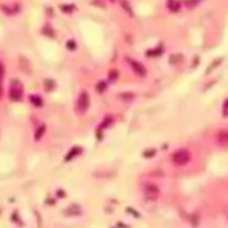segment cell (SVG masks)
Instances as JSON below:
<instances>
[{
  "mask_svg": "<svg viewBox=\"0 0 228 228\" xmlns=\"http://www.w3.org/2000/svg\"><path fill=\"white\" fill-rule=\"evenodd\" d=\"M22 96V83L19 80H11L10 97L15 101H20Z\"/></svg>",
  "mask_w": 228,
  "mask_h": 228,
  "instance_id": "cell-1",
  "label": "cell"
},
{
  "mask_svg": "<svg viewBox=\"0 0 228 228\" xmlns=\"http://www.w3.org/2000/svg\"><path fill=\"white\" fill-rule=\"evenodd\" d=\"M110 80L111 81H113V80H116L117 77H118V71L117 70H112V71H110Z\"/></svg>",
  "mask_w": 228,
  "mask_h": 228,
  "instance_id": "cell-14",
  "label": "cell"
},
{
  "mask_svg": "<svg viewBox=\"0 0 228 228\" xmlns=\"http://www.w3.org/2000/svg\"><path fill=\"white\" fill-rule=\"evenodd\" d=\"M121 97H122V98H128V100H131V98H133V94H121Z\"/></svg>",
  "mask_w": 228,
  "mask_h": 228,
  "instance_id": "cell-19",
  "label": "cell"
},
{
  "mask_svg": "<svg viewBox=\"0 0 228 228\" xmlns=\"http://www.w3.org/2000/svg\"><path fill=\"white\" fill-rule=\"evenodd\" d=\"M30 101H31L34 105H36V106H42V100L40 97H36V96H30Z\"/></svg>",
  "mask_w": 228,
  "mask_h": 228,
  "instance_id": "cell-10",
  "label": "cell"
},
{
  "mask_svg": "<svg viewBox=\"0 0 228 228\" xmlns=\"http://www.w3.org/2000/svg\"><path fill=\"white\" fill-rule=\"evenodd\" d=\"M106 87H107V83H106L105 81L98 82V83H97V86H96V89H97L98 92H104V91L106 90Z\"/></svg>",
  "mask_w": 228,
  "mask_h": 228,
  "instance_id": "cell-12",
  "label": "cell"
},
{
  "mask_svg": "<svg viewBox=\"0 0 228 228\" xmlns=\"http://www.w3.org/2000/svg\"><path fill=\"white\" fill-rule=\"evenodd\" d=\"M66 46H67V49H70V50H75L76 49V42L74 40H69L66 42Z\"/></svg>",
  "mask_w": 228,
  "mask_h": 228,
  "instance_id": "cell-15",
  "label": "cell"
},
{
  "mask_svg": "<svg viewBox=\"0 0 228 228\" xmlns=\"http://www.w3.org/2000/svg\"><path fill=\"white\" fill-rule=\"evenodd\" d=\"M127 211H128V212H131V213H133V216H136V217H139V213H137V212H136V211H132L131 208H127Z\"/></svg>",
  "mask_w": 228,
  "mask_h": 228,
  "instance_id": "cell-23",
  "label": "cell"
},
{
  "mask_svg": "<svg viewBox=\"0 0 228 228\" xmlns=\"http://www.w3.org/2000/svg\"><path fill=\"white\" fill-rule=\"evenodd\" d=\"M60 7H61V10H63V11H71L75 6H74V5H70V6H66V5H65V6H64V5H60Z\"/></svg>",
  "mask_w": 228,
  "mask_h": 228,
  "instance_id": "cell-18",
  "label": "cell"
},
{
  "mask_svg": "<svg viewBox=\"0 0 228 228\" xmlns=\"http://www.w3.org/2000/svg\"><path fill=\"white\" fill-rule=\"evenodd\" d=\"M182 60V56L180 55V54H177V55H172L171 57H170V64H172V65H176V64H178L180 61Z\"/></svg>",
  "mask_w": 228,
  "mask_h": 228,
  "instance_id": "cell-9",
  "label": "cell"
},
{
  "mask_svg": "<svg viewBox=\"0 0 228 228\" xmlns=\"http://www.w3.org/2000/svg\"><path fill=\"white\" fill-rule=\"evenodd\" d=\"M156 155V150H148V151H145L143 152V156L145 157H152Z\"/></svg>",
  "mask_w": 228,
  "mask_h": 228,
  "instance_id": "cell-16",
  "label": "cell"
},
{
  "mask_svg": "<svg viewBox=\"0 0 228 228\" xmlns=\"http://www.w3.org/2000/svg\"><path fill=\"white\" fill-rule=\"evenodd\" d=\"M89 105H90V98H89V95L87 92H82L77 100V110L79 112H85L87 109H89Z\"/></svg>",
  "mask_w": 228,
  "mask_h": 228,
  "instance_id": "cell-3",
  "label": "cell"
},
{
  "mask_svg": "<svg viewBox=\"0 0 228 228\" xmlns=\"http://www.w3.org/2000/svg\"><path fill=\"white\" fill-rule=\"evenodd\" d=\"M45 87H46L48 91H50L55 87V82L52 80H45Z\"/></svg>",
  "mask_w": 228,
  "mask_h": 228,
  "instance_id": "cell-13",
  "label": "cell"
},
{
  "mask_svg": "<svg viewBox=\"0 0 228 228\" xmlns=\"http://www.w3.org/2000/svg\"><path fill=\"white\" fill-rule=\"evenodd\" d=\"M80 152H81V148H80V147H75V148L71 150V152L69 153V156H67L65 159H66V161H70V159H71L74 156H77V153H80Z\"/></svg>",
  "mask_w": 228,
  "mask_h": 228,
  "instance_id": "cell-8",
  "label": "cell"
},
{
  "mask_svg": "<svg viewBox=\"0 0 228 228\" xmlns=\"http://www.w3.org/2000/svg\"><path fill=\"white\" fill-rule=\"evenodd\" d=\"M45 131H46V127H45V125H41L39 128H37V131H36V133H35V140L39 141V140L42 137V136H44Z\"/></svg>",
  "mask_w": 228,
  "mask_h": 228,
  "instance_id": "cell-7",
  "label": "cell"
},
{
  "mask_svg": "<svg viewBox=\"0 0 228 228\" xmlns=\"http://www.w3.org/2000/svg\"><path fill=\"white\" fill-rule=\"evenodd\" d=\"M189 158H191L189 152L186 151V150H181V151L176 152V153L173 155L172 162H173L174 165H177V166H183V165H186V163L189 161Z\"/></svg>",
  "mask_w": 228,
  "mask_h": 228,
  "instance_id": "cell-2",
  "label": "cell"
},
{
  "mask_svg": "<svg viewBox=\"0 0 228 228\" xmlns=\"http://www.w3.org/2000/svg\"><path fill=\"white\" fill-rule=\"evenodd\" d=\"M161 52H162V49H158V50H155V51H148V55L152 56V54L157 55V54H161ZM155 55H153V56H155Z\"/></svg>",
  "mask_w": 228,
  "mask_h": 228,
  "instance_id": "cell-21",
  "label": "cell"
},
{
  "mask_svg": "<svg viewBox=\"0 0 228 228\" xmlns=\"http://www.w3.org/2000/svg\"><path fill=\"white\" fill-rule=\"evenodd\" d=\"M122 6H124V9H126L127 13L130 14V16H132V10H131V7L128 6V3L127 1H122Z\"/></svg>",
  "mask_w": 228,
  "mask_h": 228,
  "instance_id": "cell-17",
  "label": "cell"
},
{
  "mask_svg": "<svg viewBox=\"0 0 228 228\" xmlns=\"http://www.w3.org/2000/svg\"><path fill=\"white\" fill-rule=\"evenodd\" d=\"M131 66H132V70L137 74V75H140V76H145L146 75V69L143 67L140 63H131Z\"/></svg>",
  "mask_w": 228,
  "mask_h": 228,
  "instance_id": "cell-4",
  "label": "cell"
},
{
  "mask_svg": "<svg viewBox=\"0 0 228 228\" xmlns=\"http://www.w3.org/2000/svg\"><path fill=\"white\" fill-rule=\"evenodd\" d=\"M44 33H45V34H49V36H54V33H52V30H51V29H49L48 26L44 29Z\"/></svg>",
  "mask_w": 228,
  "mask_h": 228,
  "instance_id": "cell-20",
  "label": "cell"
},
{
  "mask_svg": "<svg viewBox=\"0 0 228 228\" xmlns=\"http://www.w3.org/2000/svg\"><path fill=\"white\" fill-rule=\"evenodd\" d=\"M227 104H228V101L226 100L224 104H223V116L224 117H227Z\"/></svg>",
  "mask_w": 228,
  "mask_h": 228,
  "instance_id": "cell-22",
  "label": "cell"
},
{
  "mask_svg": "<svg viewBox=\"0 0 228 228\" xmlns=\"http://www.w3.org/2000/svg\"><path fill=\"white\" fill-rule=\"evenodd\" d=\"M57 194H59V197H61V198H63V197H65V196H66V194L64 193V191H59V192H57Z\"/></svg>",
  "mask_w": 228,
  "mask_h": 228,
  "instance_id": "cell-24",
  "label": "cell"
},
{
  "mask_svg": "<svg viewBox=\"0 0 228 228\" xmlns=\"http://www.w3.org/2000/svg\"><path fill=\"white\" fill-rule=\"evenodd\" d=\"M167 7H168V10L172 11V13L178 11L180 3L177 1V0H167Z\"/></svg>",
  "mask_w": 228,
  "mask_h": 228,
  "instance_id": "cell-6",
  "label": "cell"
},
{
  "mask_svg": "<svg viewBox=\"0 0 228 228\" xmlns=\"http://www.w3.org/2000/svg\"><path fill=\"white\" fill-rule=\"evenodd\" d=\"M219 143L221 145H226L227 143V131H222L219 133Z\"/></svg>",
  "mask_w": 228,
  "mask_h": 228,
  "instance_id": "cell-11",
  "label": "cell"
},
{
  "mask_svg": "<svg viewBox=\"0 0 228 228\" xmlns=\"http://www.w3.org/2000/svg\"><path fill=\"white\" fill-rule=\"evenodd\" d=\"M145 191H146V193H147L148 196H156V194L159 193L158 187H157L156 185H153V183H147V185L145 186Z\"/></svg>",
  "mask_w": 228,
  "mask_h": 228,
  "instance_id": "cell-5",
  "label": "cell"
}]
</instances>
